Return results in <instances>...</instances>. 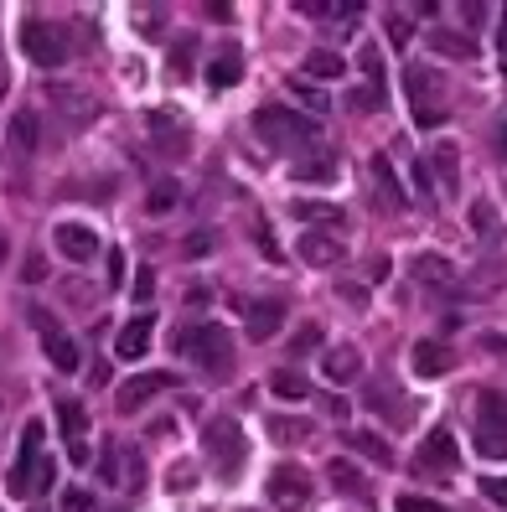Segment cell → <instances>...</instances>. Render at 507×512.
Wrapping results in <instances>:
<instances>
[{
	"instance_id": "obj_1",
	"label": "cell",
	"mask_w": 507,
	"mask_h": 512,
	"mask_svg": "<svg viewBox=\"0 0 507 512\" xmlns=\"http://www.w3.org/2000/svg\"><path fill=\"white\" fill-rule=\"evenodd\" d=\"M171 347L187 352V357H197V368L213 373V378H228V373H233V337H228L223 326H213V321L182 326V331L171 337Z\"/></svg>"
},
{
	"instance_id": "obj_2",
	"label": "cell",
	"mask_w": 507,
	"mask_h": 512,
	"mask_svg": "<svg viewBox=\"0 0 507 512\" xmlns=\"http://www.w3.org/2000/svg\"><path fill=\"white\" fill-rule=\"evenodd\" d=\"M202 456L213 461V471H218L223 481H233L238 471H244L249 440H244V430H238L233 414H213V419L202 425Z\"/></svg>"
},
{
	"instance_id": "obj_3",
	"label": "cell",
	"mask_w": 507,
	"mask_h": 512,
	"mask_svg": "<svg viewBox=\"0 0 507 512\" xmlns=\"http://www.w3.org/2000/svg\"><path fill=\"white\" fill-rule=\"evenodd\" d=\"M254 130L270 150H290V156H301L306 145H316V119L295 114V109H280V104H264L254 114Z\"/></svg>"
},
{
	"instance_id": "obj_4",
	"label": "cell",
	"mask_w": 507,
	"mask_h": 512,
	"mask_svg": "<svg viewBox=\"0 0 507 512\" xmlns=\"http://www.w3.org/2000/svg\"><path fill=\"white\" fill-rule=\"evenodd\" d=\"M57 466L42 456V419H32V425L21 430V450H16V466L6 476V492L11 497H32L37 487H52Z\"/></svg>"
},
{
	"instance_id": "obj_5",
	"label": "cell",
	"mask_w": 507,
	"mask_h": 512,
	"mask_svg": "<svg viewBox=\"0 0 507 512\" xmlns=\"http://www.w3.org/2000/svg\"><path fill=\"white\" fill-rule=\"evenodd\" d=\"M404 88H409L414 125H420V130H435V125H445V119H451V109H445V78H440L435 68H409Z\"/></svg>"
},
{
	"instance_id": "obj_6",
	"label": "cell",
	"mask_w": 507,
	"mask_h": 512,
	"mask_svg": "<svg viewBox=\"0 0 507 512\" xmlns=\"http://www.w3.org/2000/svg\"><path fill=\"white\" fill-rule=\"evenodd\" d=\"M21 52L32 57L37 68H63V63H68V32H63L57 21L26 16V26H21Z\"/></svg>"
},
{
	"instance_id": "obj_7",
	"label": "cell",
	"mask_w": 507,
	"mask_h": 512,
	"mask_svg": "<svg viewBox=\"0 0 507 512\" xmlns=\"http://www.w3.org/2000/svg\"><path fill=\"white\" fill-rule=\"evenodd\" d=\"M264 487H270V502H275L280 512H311V497H316L311 471H301V466H275Z\"/></svg>"
},
{
	"instance_id": "obj_8",
	"label": "cell",
	"mask_w": 507,
	"mask_h": 512,
	"mask_svg": "<svg viewBox=\"0 0 507 512\" xmlns=\"http://www.w3.org/2000/svg\"><path fill=\"white\" fill-rule=\"evenodd\" d=\"M42 99H47V109L57 119H68V125H88V119L99 114V99L88 94V88H78V83H47Z\"/></svg>"
},
{
	"instance_id": "obj_9",
	"label": "cell",
	"mask_w": 507,
	"mask_h": 512,
	"mask_svg": "<svg viewBox=\"0 0 507 512\" xmlns=\"http://www.w3.org/2000/svg\"><path fill=\"white\" fill-rule=\"evenodd\" d=\"M32 316H37V331H42V347H47V357H52V368H57V373H78L83 347H78V342H73L57 321H47L42 311H32Z\"/></svg>"
},
{
	"instance_id": "obj_10",
	"label": "cell",
	"mask_w": 507,
	"mask_h": 512,
	"mask_svg": "<svg viewBox=\"0 0 507 512\" xmlns=\"http://www.w3.org/2000/svg\"><path fill=\"white\" fill-rule=\"evenodd\" d=\"M166 388H176V373H135V378H125V388H119L114 409L119 414H135V409L151 404L156 394H166Z\"/></svg>"
},
{
	"instance_id": "obj_11",
	"label": "cell",
	"mask_w": 507,
	"mask_h": 512,
	"mask_svg": "<svg viewBox=\"0 0 507 512\" xmlns=\"http://www.w3.org/2000/svg\"><path fill=\"white\" fill-rule=\"evenodd\" d=\"M57 425H63V440H68V461L88 466V409L78 399H57Z\"/></svg>"
},
{
	"instance_id": "obj_12",
	"label": "cell",
	"mask_w": 507,
	"mask_h": 512,
	"mask_svg": "<svg viewBox=\"0 0 507 512\" xmlns=\"http://www.w3.org/2000/svg\"><path fill=\"white\" fill-rule=\"evenodd\" d=\"M52 244H57V254H63V259L88 264V259L99 254V233L88 228V223H57L52 228Z\"/></svg>"
},
{
	"instance_id": "obj_13",
	"label": "cell",
	"mask_w": 507,
	"mask_h": 512,
	"mask_svg": "<svg viewBox=\"0 0 507 512\" xmlns=\"http://www.w3.org/2000/svg\"><path fill=\"white\" fill-rule=\"evenodd\" d=\"M409 368L420 373V378H445V373L456 368V352L445 347V342H435V337H425V342L409 347Z\"/></svg>"
},
{
	"instance_id": "obj_14",
	"label": "cell",
	"mask_w": 507,
	"mask_h": 512,
	"mask_svg": "<svg viewBox=\"0 0 507 512\" xmlns=\"http://www.w3.org/2000/svg\"><path fill=\"white\" fill-rule=\"evenodd\" d=\"M37 145H42V119H37V109H16L11 125H6V150L26 161Z\"/></svg>"
},
{
	"instance_id": "obj_15",
	"label": "cell",
	"mask_w": 507,
	"mask_h": 512,
	"mask_svg": "<svg viewBox=\"0 0 507 512\" xmlns=\"http://www.w3.org/2000/svg\"><path fill=\"white\" fill-rule=\"evenodd\" d=\"M301 259L316 264V269H337L347 259V244L337 233H301Z\"/></svg>"
},
{
	"instance_id": "obj_16",
	"label": "cell",
	"mask_w": 507,
	"mask_h": 512,
	"mask_svg": "<svg viewBox=\"0 0 507 512\" xmlns=\"http://www.w3.org/2000/svg\"><path fill=\"white\" fill-rule=\"evenodd\" d=\"M326 476H332V487L342 492V497H352V502H373V487H368V476L363 471H357L347 456H332V466H326Z\"/></svg>"
},
{
	"instance_id": "obj_17",
	"label": "cell",
	"mask_w": 507,
	"mask_h": 512,
	"mask_svg": "<svg viewBox=\"0 0 507 512\" xmlns=\"http://www.w3.org/2000/svg\"><path fill=\"white\" fill-rule=\"evenodd\" d=\"M420 471H445V466H456V435L451 430H430L425 445H420V461H414Z\"/></svg>"
},
{
	"instance_id": "obj_18",
	"label": "cell",
	"mask_w": 507,
	"mask_h": 512,
	"mask_svg": "<svg viewBox=\"0 0 507 512\" xmlns=\"http://www.w3.org/2000/svg\"><path fill=\"white\" fill-rule=\"evenodd\" d=\"M321 373H326V383H352L357 373H363V352H357L352 342H342V347H332L321 357Z\"/></svg>"
},
{
	"instance_id": "obj_19",
	"label": "cell",
	"mask_w": 507,
	"mask_h": 512,
	"mask_svg": "<svg viewBox=\"0 0 507 512\" xmlns=\"http://www.w3.org/2000/svg\"><path fill=\"white\" fill-rule=\"evenodd\" d=\"M145 347H151V316H130V326H119L114 337V357L135 363V357H145Z\"/></svg>"
},
{
	"instance_id": "obj_20",
	"label": "cell",
	"mask_w": 507,
	"mask_h": 512,
	"mask_svg": "<svg viewBox=\"0 0 507 512\" xmlns=\"http://www.w3.org/2000/svg\"><path fill=\"white\" fill-rule=\"evenodd\" d=\"M244 78V52L238 47H218L213 63H207V88H233Z\"/></svg>"
},
{
	"instance_id": "obj_21",
	"label": "cell",
	"mask_w": 507,
	"mask_h": 512,
	"mask_svg": "<svg viewBox=\"0 0 507 512\" xmlns=\"http://www.w3.org/2000/svg\"><path fill=\"white\" fill-rule=\"evenodd\" d=\"M264 430H270L275 445H301V440L316 435V425H311L306 414H270V425H264Z\"/></svg>"
},
{
	"instance_id": "obj_22",
	"label": "cell",
	"mask_w": 507,
	"mask_h": 512,
	"mask_svg": "<svg viewBox=\"0 0 507 512\" xmlns=\"http://www.w3.org/2000/svg\"><path fill=\"white\" fill-rule=\"evenodd\" d=\"M280 321H285L280 300H254V306H249V337L254 342H270L275 331H280Z\"/></svg>"
},
{
	"instance_id": "obj_23",
	"label": "cell",
	"mask_w": 507,
	"mask_h": 512,
	"mask_svg": "<svg viewBox=\"0 0 507 512\" xmlns=\"http://www.w3.org/2000/svg\"><path fill=\"white\" fill-rule=\"evenodd\" d=\"M409 275H414V280H425V285H451L456 264L445 259V254H414V259H409Z\"/></svg>"
},
{
	"instance_id": "obj_24",
	"label": "cell",
	"mask_w": 507,
	"mask_h": 512,
	"mask_svg": "<svg viewBox=\"0 0 507 512\" xmlns=\"http://www.w3.org/2000/svg\"><path fill=\"white\" fill-rule=\"evenodd\" d=\"M471 228H476V238H482L487 249L502 244V218H497V207H492L487 197H476V202H471Z\"/></svg>"
},
{
	"instance_id": "obj_25",
	"label": "cell",
	"mask_w": 507,
	"mask_h": 512,
	"mask_svg": "<svg viewBox=\"0 0 507 512\" xmlns=\"http://www.w3.org/2000/svg\"><path fill=\"white\" fill-rule=\"evenodd\" d=\"M270 394H275V399H290V404H301V399H311V383H306L301 368H280V373H270Z\"/></svg>"
},
{
	"instance_id": "obj_26",
	"label": "cell",
	"mask_w": 507,
	"mask_h": 512,
	"mask_svg": "<svg viewBox=\"0 0 507 512\" xmlns=\"http://www.w3.org/2000/svg\"><path fill=\"white\" fill-rule=\"evenodd\" d=\"M357 456H368V461H378V466H394V445L389 440H378V435H368V430H347L342 435Z\"/></svg>"
},
{
	"instance_id": "obj_27",
	"label": "cell",
	"mask_w": 507,
	"mask_h": 512,
	"mask_svg": "<svg viewBox=\"0 0 507 512\" xmlns=\"http://www.w3.org/2000/svg\"><path fill=\"white\" fill-rule=\"evenodd\" d=\"M151 135L161 140V150H166V156H187V130L176 125V119H166L161 109L151 114Z\"/></svg>"
},
{
	"instance_id": "obj_28",
	"label": "cell",
	"mask_w": 507,
	"mask_h": 512,
	"mask_svg": "<svg viewBox=\"0 0 507 512\" xmlns=\"http://www.w3.org/2000/svg\"><path fill=\"white\" fill-rule=\"evenodd\" d=\"M440 57H456V63H471V57H476V42L471 37H456V32H440V26H435V32L425 37Z\"/></svg>"
},
{
	"instance_id": "obj_29",
	"label": "cell",
	"mask_w": 507,
	"mask_h": 512,
	"mask_svg": "<svg viewBox=\"0 0 507 512\" xmlns=\"http://www.w3.org/2000/svg\"><path fill=\"white\" fill-rule=\"evenodd\" d=\"M119 487H130V492L145 487V456H140V445H119Z\"/></svg>"
},
{
	"instance_id": "obj_30",
	"label": "cell",
	"mask_w": 507,
	"mask_h": 512,
	"mask_svg": "<svg viewBox=\"0 0 507 512\" xmlns=\"http://www.w3.org/2000/svg\"><path fill=\"white\" fill-rule=\"evenodd\" d=\"M373 182H378L383 202H389L394 213H399V207H409V197H404V192H399V182H394V166H389V156H373Z\"/></svg>"
},
{
	"instance_id": "obj_31",
	"label": "cell",
	"mask_w": 507,
	"mask_h": 512,
	"mask_svg": "<svg viewBox=\"0 0 507 512\" xmlns=\"http://www.w3.org/2000/svg\"><path fill=\"white\" fill-rule=\"evenodd\" d=\"M290 213L301 218V223H326V228H342V207H332V202H290Z\"/></svg>"
},
{
	"instance_id": "obj_32",
	"label": "cell",
	"mask_w": 507,
	"mask_h": 512,
	"mask_svg": "<svg viewBox=\"0 0 507 512\" xmlns=\"http://www.w3.org/2000/svg\"><path fill=\"white\" fill-rule=\"evenodd\" d=\"M306 73L311 78H342L347 63H342V52H332V47H311L306 52Z\"/></svg>"
},
{
	"instance_id": "obj_33",
	"label": "cell",
	"mask_w": 507,
	"mask_h": 512,
	"mask_svg": "<svg viewBox=\"0 0 507 512\" xmlns=\"http://www.w3.org/2000/svg\"><path fill=\"white\" fill-rule=\"evenodd\" d=\"M295 182H337V161H332V156H306V161H295Z\"/></svg>"
},
{
	"instance_id": "obj_34",
	"label": "cell",
	"mask_w": 507,
	"mask_h": 512,
	"mask_svg": "<svg viewBox=\"0 0 507 512\" xmlns=\"http://www.w3.org/2000/svg\"><path fill=\"white\" fill-rule=\"evenodd\" d=\"M476 456H487V461H507V430H487V425H476Z\"/></svg>"
},
{
	"instance_id": "obj_35",
	"label": "cell",
	"mask_w": 507,
	"mask_h": 512,
	"mask_svg": "<svg viewBox=\"0 0 507 512\" xmlns=\"http://www.w3.org/2000/svg\"><path fill=\"white\" fill-rule=\"evenodd\" d=\"M176 202H182V187H176V182H156V187H151V197H145V207H151L156 218H161V213H171Z\"/></svg>"
},
{
	"instance_id": "obj_36",
	"label": "cell",
	"mask_w": 507,
	"mask_h": 512,
	"mask_svg": "<svg viewBox=\"0 0 507 512\" xmlns=\"http://www.w3.org/2000/svg\"><path fill=\"white\" fill-rule=\"evenodd\" d=\"M435 171H440V187H445V192H456L461 171H456V150H451V145H435Z\"/></svg>"
},
{
	"instance_id": "obj_37",
	"label": "cell",
	"mask_w": 507,
	"mask_h": 512,
	"mask_svg": "<svg viewBox=\"0 0 507 512\" xmlns=\"http://www.w3.org/2000/svg\"><path fill=\"white\" fill-rule=\"evenodd\" d=\"M290 94L301 99L311 114H326V109H332V104H326V94H321V88H316V83H306V78H290Z\"/></svg>"
},
{
	"instance_id": "obj_38",
	"label": "cell",
	"mask_w": 507,
	"mask_h": 512,
	"mask_svg": "<svg viewBox=\"0 0 507 512\" xmlns=\"http://www.w3.org/2000/svg\"><path fill=\"white\" fill-rule=\"evenodd\" d=\"M482 425L507 430V394H482Z\"/></svg>"
},
{
	"instance_id": "obj_39",
	"label": "cell",
	"mask_w": 507,
	"mask_h": 512,
	"mask_svg": "<svg viewBox=\"0 0 507 512\" xmlns=\"http://www.w3.org/2000/svg\"><path fill=\"white\" fill-rule=\"evenodd\" d=\"M357 63H363L368 83H378V88H383V52H378V42H363V52H357Z\"/></svg>"
},
{
	"instance_id": "obj_40",
	"label": "cell",
	"mask_w": 507,
	"mask_h": 512,
	"mask_svg": "<svg viewBox=\"0 0 507 512\" xmlns=\"http://www.w3.org/2000/svg\"><path fill=\"white\" fill-rule=\"evenodd\" d=\"M394 512H451V507L435 502V497H420V492H404V497L394 502Z\"/></svg>"
},
{
	"instance_id": "obj_41",
	"label": "cell",
	"mask_w": 507,
	"mask_h": 512,
	"mask_svg": "<svg viewBox=\"0 0 507 512\" xmlns=\"http://www.w3.org/2000/svg\"><path fill=\"white\" fill-rule=\"evenodd\" d=\"M192 57H197V42L187 37V42H176V52H171V73L176 78H187L192 73Z\"/></svg>"
},
{
	"instance_id": "obj_42",
	"label": "cell",
	"mask_w": 507,
	"mask_h": 512,
	"mask_svg": "<svg viewBox=\"0 0 507 512\" xmlns=\"http://www.w3.org/2000/svg\"><path fill=\"white\" fill-rule=\"evenodd\" d=\"M316 347H321V326H301V331H295V342H290V357H306Z\"/></svg>"
},
{
	"instance_id": "obj_43",
	"label": "cell",
	"mask_w": 507,
	"mask_h": 512,
	"mask_svg": "<svg viewBox=\"0 0 507 512\" xmlns=\"http://www.w3.org/2000/svg\"><path fill=\"white\" fill-rule=\"evenodd\" d=\"M135 21H140V37H161V26H166V11L145 6V11H135Z\"/></svg>"
},
{
	"instance_id": "obj_44",
	"label": "cell",
	"mask_w": 507,
	"mask_h": 512,
	"mask_svg": "<svg viewBox=\"0 0 507 512\" xmlns=\"http://www.w3.org/2000/svg\"><path fill=\"white\" fill-rule=\"evenodd\" d=\"M99 481L119 487V445H104V456H99Z\"/></svg>"
},
{
	"instance_id": "obj_45",
	"label": "cell",
	"mask_w": 507,
	"mask_h": 512,
	"mask_svg": "<svg viewBox=\"0 0 507 512\" xmlns=\"http://www.w3.org/2000/svg\"><path fill=\"white\" fill-rule=\"evenodd\" d=\"M373 104H383V88H378V83H368V88H357V94H352V109H357V114H368Z\"/></svg>"
},
{
	"instance_id": "obj_46",
	"label": "cell",
	"mask_w": 507,
	"mask_h": 512,
	"mask_svg": "<svg viewBox=\"0 0 507 512\" xmlns=\"http://www.w3.org/2000/svg\"><path fill=\"white\" fill-rule=\"evenodd\" d=\"M389 42H394V47L409 42V11H389Z\"/></svg>"
},
{
	"instance_id": "obj_47",
	"label": "cell",
	"mask_w": 507,
	"mask_h": 512,
	"mask_svg": "<svg viewBox=\"0 0 507 512\" xmlns=\"http://www.w3.org/2000/svg\"><path fill=\"white\" fill-rule=\"evenodd\" d=\"M192 476H197V471H192V466L182 461V466H176V471H171V481H166V487H171V492H192V487H197V481H192Z\"/></svg>"
},
{
	"instance_id": "obj_48",
	"label": "cell",
	"mask_w": 507,
	"mask_h": 512,
	"mask_svg": "<svg viewBox=\"0 0 507 512\" xmlns=\"http://www.w3.org/2000/svg\"><path fill=\"white\" fill-rule=\"evenodd\" d=\"M254 238H259V249H264V259H280V244L270 238V223H254Z\"/></svg>"
},
{
	"instance_id": "obj_49",
	"label": "cell",
	"mask_w": 507,
	"mask_h": 512,
	"mask_svg": "<svg viewBox=\"0 0 507 512\" xmlns=\"http://www.w3.org/2000/svg\"><path fill=\"white\" fill-rule=\"evenodd\" d=\"M482 492H487L497 507H507V476H492V481H482Z\"/></svg>"
},
{
	"instance_id": "obj_50",
	"label": "cell",
	"mask_w": 507,
	"mask_h": 512,
	"mask_svg": "<svg viewBox=\"0 0 507 512\" xmlns=\"http://www.w3.org/2000/svg\"><path fill=\"white\" fill-rule=\"evenodd\" d=\"M414 187L425 192V202H435V192H430V166H425V161H414Z\"/></svg>"
},
{
	"instance_id": "obj_51",
	"label": "cell",
	"mask_w": 507,
	"mask_h": 512,
	"mask_svg": "<svg viewBox=\"0 0 507 512\" xmlns=\"http://www.w3.org/2000/svg\"><path fill=\"white\" fill-rule=\"evenodd\" d=\"M207 249H213V233H192V238H187V254H192V259L207 254Z\"/></svg>"
},
{
	"instance_id": "obj_52",
	"label": "cell",
	"mask_w": 507,
	"mask_h": 512,
	"mask_svg": "<svg viewBox=\"0 0 507 512\" xmlns=\"http://www.w3.org/2000/svg\"><path fill=\"white\" fill-rule=\"evenodd\" d=\"M125 280V254H109V285Z\"/></svg>"
},
{
	"instance_id": "obj_53",
	"label": "cell",
	"mask_w": 507,
	"mask_h": 512,
	"mask_svg": "<svg viewBox=\"0 0 507 512\" xmlns=\"http://www.w3.org/2000/svg\"><path fill=\"white\" fill-rule=\"evenodd\" d=\"M326 414H332V419H347L352 404H347V399H326Z\"/></svg>"
},
{
	"instance_id": "obj_54",
	"label": "cell",
	"mask_w": 507,
	"mask_h": 512,
	"mask_svg": "<svg viewBox=\"0 0 507 512\" xmlns=\"http://www.w3.org/2000/svg\"><path fill=\"white\" fill-rule=\"evenodd\" d=\"M94 502H88V492H68V512H88Z\"/></svg>"
},
{
	"instance_id": "obj_55",
	"label": "cell",
	"mask_w": 507,
	"mask_h": 512,
	"mask_svg": "<svg viewBox=\"0 0 507 512\" xmlns=\"http://www.w3.org/2000/svg\"><path fill=\"white\" fill-rule=\"evenodd\" d=\"M383 275H389V259H383V254H378V259L368 264V280H383Z\"/></svg>"
},
{
	"instance_id": "obj_56",
	"label": "cell",
	"mask_w": 507,
	"mask_h": 512,
	"mask_svg": "<svg viewBox=\"0 0 507 512\" xmlns=\"http://www.w3.org/2000/svg\"><path fill=\"white\" fill-rule=\"evenodd\" d=\"M342 300H347V306H363V300H368V295H363V290H357V285H342Z\"/></svg>"
},
{
	"instance_id": "obj_57",
	"label": "cell",
	"mask_w": 507,
	"mask_h": 512,
	"mask_svg": "<svg viewBox=\"0 0 507 512\" xmlns=\"http://www.w3.org/2000/svg\"><path fill=\"white\" fill-rule=\"evenodd\" d=\"M497 156L507 161V119H502V130H497Z\"/></svg>"
},
{
	"instance_id": "obj_58",
	"label": "cell",
	"mask_w": 507,
	"mask_h": 512,
	"mask_svg": "<svg viewBox=\"0 0 507 512\" xmlns=\"http://www.w3.org/2000/svg\"><path fill=\"white\" fill-rule=\"evenodd\" d=\"M6 254H11V244H6V233H0V264H6Z\"/></svg>"
},
{
	"instance_id": "obj_59",
	"label": "cell",
	"mask_w": 507,
	"mask_h": 512,
	"mask_svg": "<svg viewBox=\"0 0 507 512\" xmlns=\"http://www.w3.org/2000/svg\"><path fill=\"white\" fill-rule=\"evenodd\" d=\"M502 47H507V11H502Z\"/></svg>"
},
{
	"instance_id": "obj_60",
	"label": "cell",
	"mask_w": 507,
	"mask_h": 512,
	"mask_svg": "<svg viewBox=\"0 0 507 512\" xmlns=\"http://www.w3.org/2000/svg\"><path fill=\"white\" fill-rule=\"evenodd\" d=\"M114 512H125V507H114Z\"/></svg>"
},
{
	"instance_id": "obj_61",
	"label": "cell",
	"mask_w": 507,
	"mask_h": 512,
	"mask_svg": "<svg viewBox=\"0 0 507 512\" xmlns=\"http://www.w3.org/2000/svg\"><path fill=\"white\" fill-rule=\"evenodd\" d=\"M244 512H254V507H244Z\"/></svg>"
}]
</instances>
